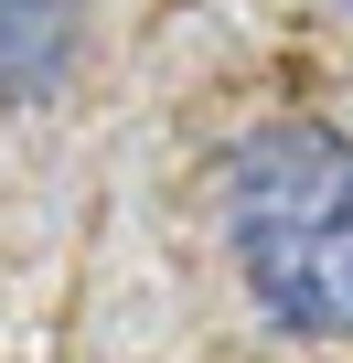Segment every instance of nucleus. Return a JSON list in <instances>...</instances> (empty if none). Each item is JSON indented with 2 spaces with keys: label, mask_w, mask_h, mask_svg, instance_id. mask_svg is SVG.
<instances>
[{
  "label": "nucleus",
  "mask_w": 353,
  "mask_h": 363,
  "mask_svg": "<svg viewBox=\"0 0 353 363\" xmlns=\"http://www.w3.org/2000/svg\"><path fill=\"white\" fill-rule=\"evenodd\" d=\"M225 257L300 342H353V139L268 118L225 150Z\"/></svg>",
  "instance_id": "f257e3e1"
},
{
  "label": "nucleus",
  "mask_w": 353,
  "mask_h": 363,
  "mask_svg": "<svg viewBox=\"0 0 353 363\" xmlns=\"http://www.w3.org/2000/svg\"><path fill=\"white\" fill-rule=\"evenodd\" d=\"M86 54V0H0V107H43Z\"/></svg>",
  "instance_id": "f03ea898"
}]
</instances>
